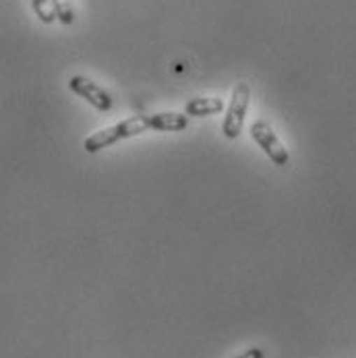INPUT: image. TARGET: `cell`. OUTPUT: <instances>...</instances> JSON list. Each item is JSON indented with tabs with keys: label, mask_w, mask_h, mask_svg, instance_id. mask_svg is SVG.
I'll use <instances>...</instances> for the list:
<instances>
[{
	"label": "cell",
	"mask_w": 356,
	"mask_h": 358,
	"mask_svg": "<svg viewBox=\"0 0 356 358\" xmlns=\"http://www.w3.org/2000/svg\"><path fill=\"white\" fill-rule=\"evenodd\" d=\"M236 358H265V352H263V348H251V350L243 352L241 357Z\"/></svg>",
	"instance_id": "cell-9"
},
{
	"label": "cell",
	"mask_w": 356,
	"mask_h": 358,
	"mask_svg": "<svg viewBox=\"0 0 356 358\" xmlns=\"http://www.w3.org/2000/svg\"><path fill=\"white\" fill-rule=\"evenodd\" d=\"M249 102H251V85L247 81H241L232 92V98H230V103L224 114V122H222V131L228 139H236L241 135L245 127Z\"/></svg>",
	"instance_id": "cell-2"
},
{
	"label": "cell",
	"mask_w": 356,
	"mask_h": 358,
	"mask_svg": "<svg viewBox=\"0 0 356 358\" xmlns=\"http://www.w3.org/2000/svg\"><path fill=\"white\" fill-rule=\"evenodd\" d=\"M145 131H150V114H137L133 118H127L122 122H116L112 127H106L102 131L90 135L85 139L83 148H85L87 154H98V152H102L106 148L116 145L118 141L137 137V135H141Z\"/></svg>",
	"instance_id": "cell-1"
},
{
	"label": "cell",
	"mask_w": 356,
	"mask_h": 358,
	"mask_svg": "<svg viewBox=\"0 0 356 358\" xmlns=\"http://www.w3.org/2000/svg\"><path fill=\"white\" fill-rule=\"evenodd\" d=\"M31 6H34V10H36V15L40 17L42 23H48L50 25V23H54L58 19L52 0H31Z\"/></svg>",
	"instance_id": "cell-7"
},
{
	"label": "cell",
	"mask_w": 356,
	"mask_h": 358,
	"mask_svg": "<svg viewBox=\"0 0 356 358\" xmlns=\"http://www.w3.org/2000/svg\"><path fill=\"white\" fill-rule=\"evenodd\" d=\"M224 110V102L220 98H193L185 106L187 116H211Z\"/></svg>",
	"instance_id": "cell-6"
},
{
	"label": "cell",
	"mask_w": 356,
	"mask_h": 358,
	"mask_svg": "<svg viewBox=\"0 0 356 358\" xmlns=\"http://www.w3.org/2000/svg\"><path fill=\"white\" fill-rule=\"evenodd\" d=\"M189 127V116L183 112H157L150 114V129L157 133H178Z\"/></svg>",
	"instance_id": "cell-5"
},
{
	"label": "cell",
	"mask_w": 356,
	"mask_h": 358,
	"mask_svg": "<svg viewBox=\"0 0 356 358\" xmlns=\"http://www.w3.org/2000/svg\"><path fill=\"white\" fill-rule=\"evenodd\" d=\"M251 137L255 139V143L261 148V152L267 155L276 166L284 168L290 164V154L286 150V145L278 139V135L273 133L271 124L265 120H257L251 127Z\"/></svg>",
	"instance_id": "cell-3"
},
{
	"label": "cell",
	"mask_w": 356,
	"mask_h": 358,
	"mask_svg": "<svg viewBox=\"0 0 356 358\" xmlns=\"http://www.w3.org/2000/svg\"><path fill=\"white\" fill-rule=\"evenodd\" d=\"M54 4V10L58 15V21L62 25H71L75 21V15H73V6H71V0H52Z\"/></svg>",
	"instance_id": "cell-8"
},
{
	"label": "cell",
	"mask_w": 356,
	"mask_h": 358,
	"mask_svg": "<svg viewBox=\"0 0 356 358\" xmlns=\"http://www.w3.org/2000/svg\"><path fill=\"white\" fill-rule=\"evenodd\" d=\"M69 87H71V92L73 94H77L79 98H83L87 103H92L96 110H100V112H108V110H112V98H110V94L108 92H104L100 85H96L92 79H87V77H81V75H75V77H71L69 79Z\"/></svg>",
	"instance_id": "cell-4"
}]
</instances>
